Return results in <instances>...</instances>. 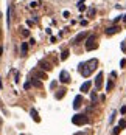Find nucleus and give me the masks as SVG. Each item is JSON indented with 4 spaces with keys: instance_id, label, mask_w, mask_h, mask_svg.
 Here are the masks:
<instances>
[{
    "instance_id": "f257e3e1",
    "label": "nucleus",
    "mask_w": 126,
    "mask_h": 135,
    "mask_svg": "<svg viewBox=\"0 0 126 135\" xmlns=\"http://www.w3.org/2000/svg\"><path fill=\"white\" fill-rule=\"evenodd\" d=\"M97 65H98V61H97V59H89L87 62H83V64L78 65V71H79V73L83 75L84 78H89Z\"/></svg>"
},
{
    "instance_id": "f03ea898",
    "label": "nucleus",
    "mask_w": 126,
    "mask_h": 135,
    "mask_svg": "<svg viewBox=\"0 0 126 135\" xmlns=\"http://www.w3.org/2000/svg\"><path fill=\"white\" fill-rule=\"evenodd\" d=\"M97 47H98V45H97V36L95 34H89L87 39H86V50L87 51H92Z\"/></svg>"
},
{
    "instance_id": "7ed1b4c3",
    "label": "nucleus",
    "mask_w": 126,
    "mask_h": 135,
    "mask_svg": "<svg viewBox=\"0 0 126 135\" xmlns=\"http://www.w3.org/2000/svg\"><path fill=\"white\" fill-rule=\"evenodd\" d=\"M72 123H73L75 126H83V124L89 123V118H87V115H84V113H78V115H75L73 118H72Z\"/></svg>"
},
{
    "instance_id": "20e7f679",
    "label": "nucleus",
    "mask_w": 126,
    "mask_h": 135,
    "mask_svg": "<svg viewBox=\"0 0 126 135\" xmlns=\"http://www.w3.org/2000/svg\"><path fill=\"white\" fill-rule=\"evenodd\" d=\"M70 73H69V71L67 70H62L61 71V73H59V81H61V82H64V84H69L70 82Z\"/></svg>"
},
{
    "instance_id": "39448f33",
    "label": "nucleus",
    "mask_w": 126,
    "mask_h": 135,
    "mask_svg": "<svg viewBox=\"0 0 126 135\" xmlns=\"http://www.w3.org/2000/svg\"><path fill=\"white\" fill-rule=\"evenodd\" d=\"M120 31V26H117V25H112V26H107V28L104 30V33L107 36H112V34H117Z\"/></svg>"
},
{
    "instance_id": "423d86ee",
    "label": "nucleus",
    "mask_w": 126,
    "mask_h": 135,
    "mask_svg": "<svg viewBox=\"0 0 126 135\" xmlns=\"http://www.w3.org/2000/svg\"><path fill=\"white\" fill-rule=\"evenodd\" d=\"M86 37H87V33H86V31H81V33L76 36V37L73 39V45H78V43H81V42H83Z\"/></svg>"
},
{
    "instance_id": "0eeeda50",
    "label": "nucleus",
    "mask_w": 126,
    "mask_h": 135,
    "mask_svg": "<svg viewBox=\"0 0 126 135\" xmlns=\"http://www.w3.org/2000/svg\"><path fill=\"white\" fill-rule=\"evenodd\" d=\"M101 85H103V71H100V73L97 75V78H95V88L100 90Z\"/></svg>"
},
{
    "instance_id": "6e6552de",
    "label": "nucleus",
    "mask_w": 126,
    "mask_h": 135,
    "mask_svg": "<svg viewBox=\"0 0 126 135\" xmlns=\"http://www.w3.org/2000/svg\"><path fill=\"white\" fill-rule=\"evenodd\" d=\"M39 68H42L44 71H50L53 67H51L50 62H47V61H39Z\"/></svg>"
},
{
    "instance_id": "1a4fd4ad",
    "label": "nucleus",
    "mask_w": 126,
    "mask_h": 135,
    "mask_svg": "<svg viewBox=\"0 0 126 135\" xmlns=\"http://www.w3.org/2000/svg\"><path fill=\"white\" fill-rule=\"evenodd\" d=\"M11 19H13V5L8 6V13H6V25H8V28L11 26Z\"/></svg>"
},
{
    "instance_id": "9d476101",
    "label": "nucleus",
    "mask_w": 126,
    "mask_h": 135,
    "mask_svg": "<svg viewBox=\"0 0 126 135\" xmlns=\"http://www.w3.org/2000/svg\"><path fill=\"white\" fill-rule=\"evenodd\" d=\"M81 103H83V95H76L75 100H73V109H79Z\"/></svg>"
},
{
    "instance_id": "9b49d317",
    "label": "nucleus",
    "mask_w": 126,
    "mask_h": 135,
    "mask_svg": "<svg viewBox=\"0 0 126 135\" xmlns=\"http://www.w3.org/2000/svg\"><path fill=\"white\" fill-rule=\"evenodd\" d=\"M33 76L38 78V79H47V73H45V71H41V70H34Z\"/></svg>"
},
{
    "instance_id": "f8f14e48",
    "label": "nucleus",
    "mask_w": 126,
    "mask_h": 135,
    "mask_svg": "<svg viewBox=\"0 0 126 135\" xmlns=\"http://www.w3.org/2000/svg\"><path fill=\"white\" fill-rule=\"evenodd\" d=\"M90 87H92V82H90V81H86V82L81 85V92H83V93H87L89 90H90Z\"/></svg>"
},
{
    "instance_id": "ddd939ff",
    "label": "nucleus",
    "mask_w": 126,
    "mask_h": 135,
    "mask_svg": "<svg viewBox=\"0 0 126 135\" xmlns=\"http://www.w3.org/2000/svg\"><path fill=\"white\" fill-rule=\"evenodd\" d=\"M20 53H22V56H26V53H28V43L23 42L20 45Z\"/></svg>"
},
{
    "instance_id": "4468645a",
    "label": "nucleus",
    "mask_w": 126,
    "mask_h": 135,
    "mask_svg": "<svg viewBox=\"0 0 126 135\" xmlns=\"http://www.w3.org/2000/svg\"><path fill=\"white\" fill-rule=\"evenodd\" d=\"M30 115L33 116V120H34L36 123H39V121H41V118H39V115H38V112H36V109H31V112H30Z\"/></svg>"
},
{
    "instance_id": "2eb2a0df",
    "label": "nucleus",
    "mask_w": 126,
    "mask_h": 135,
    "mask_svg": "<svg viewBox=\"0 0 126 135\" xmlns=\"http://www.w3.org/2000/svg\"><path fill=\"white\" fill-rule=\"evenodd\" d=\"M66 92H67V90L66 88H61V90H58V92H56V100H61V98H64V95H66Z\"/></svg>"
},
{
    "instance_id": "dca6fc26",
    "label": "nucleus",
    "mask_w": 126,
    "mask_h": 135,
    "mask_svg": "<svg viewBox=\"0 0 126 135\" xmlns=\"http://www.w3.org/2000/svg\"><path fill=\"white\" fill-rule=\"evenodd\" d=\"M31 84H33L34 87H42V82H41L38 78H33V79H31Z\"/></svg>"
},
{
    "instance_id": "f3484780",
    "label": "nucleus",
    "mask_w": 126,
    "mask_h": 135,
    "mask_svg": "<svg viewBox=\"0 0 126 135\" xmlns=\"http://www.w3.org/2000/svg\"><path fill=\"white\" fill-rule=\"evenodd\" d=\"M78 10H79V11H84V10H86V5H84V0H81V2H78Z\"/></svg>"
},
{
    "instance_id": "a211bd4d",
    "label": "nucleus",
    "mask_w": 126,
    "mask_h": 135,
    "mask_svg": "<svg viewBox=\"0 0 126 135\" xmlns=\"http://www.w3.org/2000/svg\"><path fill=\"white\" fill-rule=\"evenodd\" d=\"M67 58H69V50H64V51H62V55H61V59L66 61Z\"/></svg>"
},
{
    "instance_id": "6ab92c4d",
    "label": "nucleus",
    "mask_w": 126,
    "mask_h": 135,
    "mask_svg": "<svg viewBox=\"0 0 126 135\" xmlns=\"http://www.w3.org/2000/svg\"><path fill=\"white\" fill-rule=\"evenodd\" d=\"M95 13H97L95 8H90V10H89V13H87V17H93V16H95Z\"/></svg>"
},
{
    "instance_id": "aec40b11",
    "label": "nucleus",
    "mask_w": 126,
    "mask_h": 135,
    "mask_svg": "<svg viewBox=\"0 0 126 135\" xmlns=\"http://www.w3.org/2000/svg\"><path fill=\"white\" fill-rule=\"evenodd\" d=\"M118 127H120V129H124V127H126V120H120V121H118Z\"/></svg>"
},
{
    "instance_id": "412c9836",
    "label": "nucleus",
    "mask_w": 126,
    "mask_h": 135,
    "mask_svg": "<svg viewBox=\"0 0 126 135\" xmlns=\"http://www.w3.org/2000/svg\"><path fill=\"white\" fill-rule=\"evenodd\" d=\"M90 101L92 103H97V92H92L90 93Z\"/></svg>"
},
{
    "instance_id": "4be33fe9",
    "label": "nucleus",
    "mask_w": 126,
    "mask_h": 135,
    "mask_svg": "<svg viewBox=\"0 0 126 135\" xmlns=\"http://www.w3.org/2000/svg\"><path fill=\"white\" fill-rule=\"evenodd\" d=\"M22 36H23V37H28V36H30V31H28V30H22Z\"/></svg>"
},
{
    "instance_id": "5701e85b",
    "label": "nucleus",
    "mask_w": 126,
    "mask_h": 135,
    "mask_svg": "<svg viewBox=\"0 0 126 135\" xmlns=\"http://www.w3.org/2000/svg\"><path fill=\"white\" fill-rule=\"evenodd\" d=\"M112 87H114V82H112V81H111V82H107V92H109V90H112Z\"/></svg>"
},
{
    "instance_id": "b1692460",
    "label": "nucleus",
    "mask_w": 126,
    "mask_h": 135,
    "mask_svg": "<svg viewBox=\"0 0 126 135\" xmlns=\"http://www.w3.org/2000/svg\"><path fill=\"white\" fill-rule=\"evenodd\" d=\"M30 87H31V82H26V84H25V85H23V88H25V90H28V88H30Z\"/></svg>"
},
{
    "instance_id": "393cba45",
    "label": "nucleus",
    "mask_w": 126,
    "mask_h": 135,
    "mask_svg": "<svg viewBox=\"0 0 126 135\" xmlns=\"http://www.w3.org/2000/svg\"><path fill=\"white\" fill-rule=\"evenodd\" d=\"M120 130H121V129H120V127H118V126H117V127H115V129H114V133H118V132H120Z\"/></svg>"
},
{
    "instance_id": "a878e982",
    "label": "nucleus",
    "mask_w": 126,
    "mask_h": 135,
    "mask_svg": "<svg viewBox=\"0 0 126 135\" xmlns=\"http://www.w3.org/2000/svg\"><path fill=\"white\" fill-rule=\"evenodd\" d=\"M120 65H121V67H124V65H126V59H121V62H120Z\"/></svg>"
},
{
    "instance_id": "bb28decb",
    "label": "nucleus",
    "mask_w": 126,
    "mask_h": 135,
    "mask_svg": "<svg viewBox=\"0 0 126 135\" xmlns=\"http://www.w3.org/2000/svg\"><path fill=\"white\" fill-rule=\"evenodd\" d=\"M121 50H123V51H126V43H124V42L121 43Z\"/></svg>"
},
{
    "instance_id": "cd10ccee",
    "label": "nucleus",
    "mask_w": 126,
    "mask_h": 135,
    "mask_svg": "<svg viewBox=\"0 0 126 135\" xmlns=\"http://www.w3.org/2000/svg\"><path fill=\"white\" fill-rule=\"evenodd\" d=\"M30 6H31V8H34V6H38V3H36V2H31V3H30Z\"/></svg>"
},
{
    "instance_id": "c85d7f7f",
    "label": "nucleus",
    "mask_w": 126,
    "mask_h": 135,
    "mask_svg": "<svg viewBox=\"0 0 126 135\" xmlns=\"http://www.w3.org/2000/svg\"><path fill=\"white\" fill-rule=\"evenodd\" d=\"M2 53H3V48H2V47H0V55H2Z\"/></svg>"
},
{
    "instance_id": "c756f323",
    "label": "nucleus",
    "mask_w": 126,
    "mask_h": 135,
    "mask_svg": "<svg viewBox=\"0 0 126 135\" xmlns=\"http://www.w3.org/2000/svg\"><path fill=\"white\" fill-rule=\"evenodd\" d=\"M123 20H124V22H126V16H124V17H123Z\"/></svg>"
}]
</instances>
